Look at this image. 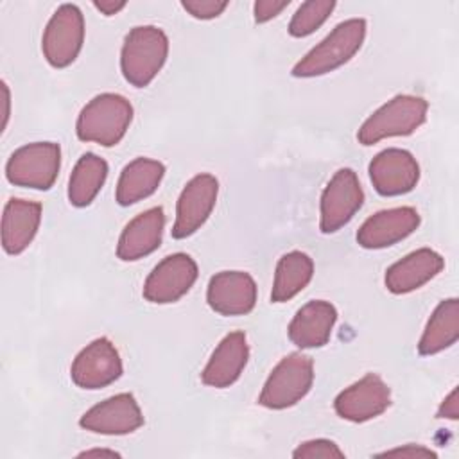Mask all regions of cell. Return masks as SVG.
Here are the masks:
<instances>
[{
	"label": "cell",
	"instance_id": "6da1fadb",
	"mask_svg": "<svg viewBox=\"0 0 459 459\" xmlns=\"http://www.w3.org/2000/svg\"><path fill=\"white\" fill-rule=\"evenodd\" d=\"M131 120L133 106L126 97L118 93H100L81 109L75 131L82 142L113 147L124 138Z\"/></svg>",
	"mask_w": 459,
	"mask_h": 459
},
{
	"label": "cell",
	"instance_id": "7a4b0ae2",
	"mask_svg": "<svg viewBox=\"0 0 459 459\" xmlns=\"http://www.w3.org/2000/svg\"><path fill=\"white\" fill-rule=\"evenodd\" d=\"M167 34L154 25H140L129 30L120 54V68L126 81L136 88H145L158 75L167 61Z\"/></svg>",
	"mask_w": 459,
	"mask_h": 459
},
{
	"label": "cell",
	"instance_id": "3957f363",
	"mask_svg": "<svg viewBox=\"0 0 459 459\" xmlns=\"http://www.w3.org/2000/svg\"><path fill=\"white\" fill-rule=\"evenodd\" d=\"M366 38V22L351 18L339 23L321 43H317L292 68L294 77L325 75L348 63L362 47Z\"/></svg>",
	"mask_w": 459,
	"mask_h": 459
},
{
	"label": "cell",
	"instance_id": "277c9868",
	"mask_svg": "<svg viewBox=\"0 0 459 459\" xmlns=\"http://www.w3.org/2000/svg\"><path fill=\"white\" fill-rule=\"evenodd\" d=\"M427 109L429 104L421 97L396 95L368 117L357 138L362 145H373L389 136L412 134L425 122Z\"/></svg>",
	"mask_w": 459,
	"mask_h": 459
},
{
	"label": "cell",
	"instance_id": "5b68a950",
	"mask_svg": "<svg viewBox=\"0 0 459 459\" xmlns=\"http://www.w3.org/2000/svg\"><path fill=\"white\" fill-rule=\"evenodd\" d=\"M314 382V362L303 353H289L271 371L260 393V405L287 409L307 396Z\"/></svg>",
	"mask_w": 459,
	"mask_h": 459
},
{
	"label": "cell",
	"instance_id": "8992f818",
	"mask_svg": "<svg viewBox=\"0 0 459 459\" xmlns=\"http://www.w3.org/2000/svg\"><path fill=\"white\" fill-rule=\"evenodd\" d=\"M61 149L54 142H34L16 149L7 165L5 176L16 186L48 190L59 174Z\"/></svg>",
	"mask_w": 459,
	"mask_h": 459
},
{
	"label": "cell",
	"instance_id": "52a82bcc",
	"mask_svg": "<svg viewBox=\"0 0 459 459\" xmlns=\"http://www.w3.org/2000/svg\"><path fill=\"white\" fill-rule=\"evenodd\" d=\"M84 41V18L77 5L63 4L48 20L41 50L54 68H65L75 61Z\"/></svg>",
	"mask_w": 459,
	"mask_h": 459
},
{
	"label": "cell",
	"instance_id": "ba28073f",
	"mask_svg": "<svg viewBox=\"0 0 459 459\" xmlns=\"http://www.w3.org/2000/svg\"><path fill=\"white\" fill-rule=\"evenodd\" d=\"M364 203V192L359 178L351 169H341L328 181L321 195V221L323 233H333L348 224Z\"/></svg>",
	"mask_w": 459,
	"mask_h": 459
},
{
	"label": "cell",
	"instance_id": "9c48e42d",
	"mask_svg": "<svg viewBox=\"0 0 459 459\" xmlns=\"http://www.w3.org/2000/svg\"><path fill=\"white\" fill-rule=\"evenodd\" d=\"M197 280V264L186 253L165 256L147 276L143 298L151 303L165 305L183 298Z\"/></svg>",
	"mask_w": 459,
	"mask_h": 459
},
{
	"label": "cell",
	"instance_id": "30bf717a",
	"mask_svg": "<svg viewBox=\"0 0 459 459\" xmlns=\"http://www.w3.org/2000/svg\"><path fill=\"white\" fill-rule=\"evenodd\" d=\"M122 375V360L115 344L99 337L79 351L70 368V377L82 389H100Z\"/></svg>",
	"mask_w": 459,
	"mask_h": 459
},
{
	"label": "cell",
	"instance_id": "8fae6325",
	"mask_svg": "<svg viewBox=\"0 0 459 459\" xmlns=\"http://www.w3.org/2000/svg\"><path fill=\"white\" fill-rule=\"evenodd\" d=\"M217 194L219 183L212 174H199L192 178L178 199L172 237L186 238L194 235L210 217Z\"/></svg>",
	"mask_w": 459,
	"mask_h": 459
},
{
	"label": "cell",
	"instance_id": "7c38bea8",
	"mask_svg": "<svg viewBox=\"0 0 459 459\" xmlns=\"http://www.w3.org/2000/svg\"><path fill=\"white\" fill-rule=\"evenodd\" d=\"M391 403L387 384L375 373H368L359 382L341 391L333 402L335 412L348 421L362 423L380 416Z\"/></svg>",
	"mask_w": 459,
	"mask_h": 459
},
{
	"label": "cell",
	"instance_id": "4fadbf2b",
	"mask_svg": "<svg viewBox=\"0 0 459 459\" xmlns=\"http://www.w3.org/2000/svg\"><path fill=\"white\" fill-rule=\"evenodd\" d=\"M79 425L95 434L122 436L140 429L143 414L133 394L120 393L88 409L81 416Z\"/></svg>",
	"mask_w": 459,
	"mask_h": 459
},
{
	"label": "cell",
	"instance_id": "5bb4252c",
	"mask_svg": "<svg viewBox=\"0 0 459 459\" xmlns=\"http://www.w3.org/2000/svg\"><path fill=\"white\" fill-rule=\"evenodd\" d=\"M369 178L380 195H402L411 192L420 179V165L409 151L385 149L369 163Z\"/></svg>",
	"mask_w": 459,
	"mask_h": 459
},
{
	"label": "cell",
	"instance_id": "9a60e30c",
	"mask_svg": "<svg viewBox=\"0 0 459 459\" xmlns=\"http://www.w3.org/2000/svg\"><path fill=\"white\" fill-rule=\"evenodd\" d=\"M206 301L217 314L244 316L255 308L256 283L244 271H222L210 278Z\"/></svg>",
	"mask_w": 459,
	"mask_h": 459
},
{
	"label": "cell",
	"instance_id": "2e32d148",
	"mask_svg": "<svg viewBox=\"0 0 459 459\" xmlns=\"http://www.w3.org/2000/svg\"><path fill=\"white\" fill-rule=\"evenodd\" d=\"M420 224V215L411 206L382 210L369 219L357 231V242L366 249L389 247L407 238Z\"/></svg>",
	"mask_w": 459,
	"mask_h": 459
},
{
	"label": "cell",
	"instance_id": "e0dca14e",
	"mask_svg": "<svg viewBox=\"0 0 459 459\" xmlns=\"http://www.w3.org/2000/svg\"><path fill=\"white\" fill-rule=\"evenodd\" d=\"M445 260L439 253L421 247L394 262L385 273V287L393 294H407L441 273Z\"/></svg>",
	"mask_w": 459,
	"mask_h": 459
},
{
	"label": "cell",
	"instance_id": "ac0fdd59",
	"mask_svg": "<svg viewBox=\"0 0 459 459\" xmlns=\"http://www.w3.org/2000/svg\"><path fill=\"white\" fill-rule=\"evenodd\" d=\"M165 215L160 206L149 208L136 215L122 231L117 246V256L124 262L140 260L161 244Z\"/></svg>",
	"mask_w": 459,
	"mask_h": 459
},
{
	"label": "cell",
	"instance_id": "d6986e66",
	"mask_svg": "<svg viewBox=\"0 0 459 459\" xmlns=\"http://www.w3.org/2000/svg\"><path fill=\"white\" fill-rule=\"evenodd\" d=\"M249 357L244 332L228 333L213 350L208 364L201 373V380L212 387H230L238 380Z\"/></svg>",
	"mask_w": 459,
	"mask_h": 459
},
{
	"label": "cell",
	"instance_id": "ffe728a7",
	"mask_svg": "<svg viewBox=\"0 0 459 459\" xmlns=\"http://www.w3.org/2000/svg\"><path fill=\"white\" fill-rule=\"evenodd\" d=\"M337 310L332 303L316 299L301 307L289 325V339L298 348H321L330 341Z\"/></svg>",
	"mask_w": 459,
	"mask_h": 459
},
{
	"label": "cell",
	"instance_id": "44dd1931",
	"mask_svg": "<svg viewBox=\"0 0 459 459\" xmlns=\"http://www.w3.org/2000/svg\"><path fill=\"white\" fill-rule=\"evenodd\" d=\"M41 222V204L25 199H9L2 215V246L18 255L29 247Z\"/></svg>",
	"mask_w": 459,
	"mask_h": 459
},
{
	"label": "cell",
	"instance_id": "7402d4cb",
	"mask_svg": "<svg viewBox=\"0 0 459 459\" xmlns=\"http://www.w3.org/2000/svg\"><path fill=\"white\" fill-rule=\"evenodd\" d=\"M165 174L163 163L151 158H136L127 163L117 183V203L120 206L134 204L151 194L161 183Z\"/></svg>",
	"mask_w": 459,
	"mask_h": 459
},
{
	"label": "cell",
	"instance_id": "603a6c76",
	"mask_svg": "<svg viewBox=\"0 0 459 459\" xmlns=\"http://www.w3.org/2000/svg\"><path fill=\"white\" fill-rule=\"evenodd\" d=\"M459 337V301L443 299L432 312L418 342L420 355H434L450 348Z\"/></svg>",
	"mask_w": 459,
	"mask_h": 459
},
{
	"label": "cell",
	"instance_id": "cb8c5ba5",
	"mask_svg": "<svg viewBox=\"0 0 459 459\" xmlns=\"http://www.w3.org/2000/svg\"><path fill=\"white\" fill-rule=\"evenodd\" d=\"M314 274V262L307 253L290 251L283 255L276 265L274 283L271 290V299L274 303H283L301 292Z\"/></svg>",
	"mask_w": 459,
	"mask_h": 459
},
{
	"label": "cell",
	"instance_id": "d4e9b609",
	"mask_svg": "<svg viewBox=\"0 0 459 459\" xmlns=\"http://www.w3.org/2000/svg\"><path fill=\"white\" fill-rule=\"evenodd\" d=\"M106 178L108 163L93 152L82 154L70 176L68 201L77 208L88 206L102 188Z\"/></svg>",
	"mask_w": 459,
	"mask_h": 459
},
{
	"label": "cell",
	"instance_id": "484cf974",
	"mask_svg": "<svg viewBox=\"0 0 459 459\" xmlns=\"http://www.w3.org/2000/svg\"><path fill=\"white\" fill-rule=\"evenodd\" d=\"M333 7H335V2L332 0H310L301 4L289 23L290 36L305 38L312 34L316 29H319L326 22Z\"/></svg>",
	"mask_w": 459,
	"mask_h": 459
},
{
	"label": "cell",
	"instance_id": "4316f807",
	"mask_svg": "<svg viewBox=\"0 0 459 459\" xmlns=\"http://www.w3.org/2000/svg\"><path fill=\"white\" fill-rule=\"evenodd\" d=\"M292 455L296 459H342L344 452L330 439H310L301 443Z\"/></svg>",
	"mask_w": 459,
	"mask_h": 459
},
{
	"label": "cell",
	"instance_id": "83f0119b",
	"mask_svg": "<svg viewBox=\"0 0 459 459\" xmlns=\"http://www.w3.org/2000/svg\"><path fill=\"white\" fill-rule=\"evenodd\" d=\"M183 9L190 13L197 20H212L222 14V11L228 7V2L219 0H185L181 2Z\"/></svg>",
	"mask_w": 459,
	"mask_h": 459
},
{
	"label": "cell",
	"instance_id": "f1b7e54d",
	"mask_svg": "<svg viewBox=\"0 0 459 459\" xmlns=\"http://www.w3.org/2000/svg\"><path fill=\"white\" fill-rule=\"evenodd\" d=\"M289 0L283 2H276V0H258L253 5V13H255V20L258 23H265L273 18H276L283 9L289 7Z\"/></svg>",
	"mask_w": 459,
	"mask_h": 459
},
{
	"label": "cell",
	"instance_id": "f546056e",
	"mask_svg": "<svg viewBox=\"0 0 459 459\" xmlns=\"http://www.w3.org/2000/svg\"><path fill=\"white\" fill-rule=\"evenodd\" d=\"M378 455H385V457H407V459H436V452H432L430 448H425L421 445H405L402 448H393V450H385Z\"/></svg>",
	"mask_w": 459,
	"mask_h": 459
},
{
	"label": "cell",
	"instance_id": "4dcf8cb0",
	"mask_svg": "<svg viewBox=\"0 0 459 459\" xmlns=\"http://www.w3.org/2000/svg\"><path fill=\"white\" fill-rule=\"evenodd\" d=\"M459 416V402H457V389H452V393L443 400L439 411H437V418H450V420H457Z\"/></svg>",
	"mask_w": 459,
	"mask_h": 459
},
{
	"label": "cell",
	"instance_id": "1f68e13d",
	"mask_svg": "<svg viewBox=\"0 0 459 459\" xmlns=\"http://www.w3.org/2000/svg\"><path fill=\"white\" fill-rule=\"evenodd\" d=\"M102 14L106 16H111V14H117L118 11H122L126 7V2H95L93 4Z\"/></svg>",
	"mask_w": 459,
	"mask_h": 459
},
{
	"label": "cell",
	"instance_id": "d6a6232c",
	"mask_svg": "<svg viewBox=\"0 0 459 459\" xmlns=\"http://www.w3.org/2000/svg\"><path fill=\"white\" fill-rule=\"evenodd\" d=\"M99 455H108V457H120L118 452L115 450H106V448H95V450H84L79 454V457H99Z\"/></svg>",
	"mask_w": 459,
	"mask_h": 459
},
{
	"label": "cell",
	"instance_id": "836d02e7",
	"mask_svg": "<svg viewBox=\"0 0 459 459\" xmlns=\"http://www.w3.org/2000/svg\"><path fill=\"white\" fill-rule=\"evenodd\" d=\"M2 91H4V106H5V109H4V127H5L7 118H9V88L5 82H2Z\"/></svg>",
	"mask_w": 459,
	"mask_h": 459
}]
</instances>
